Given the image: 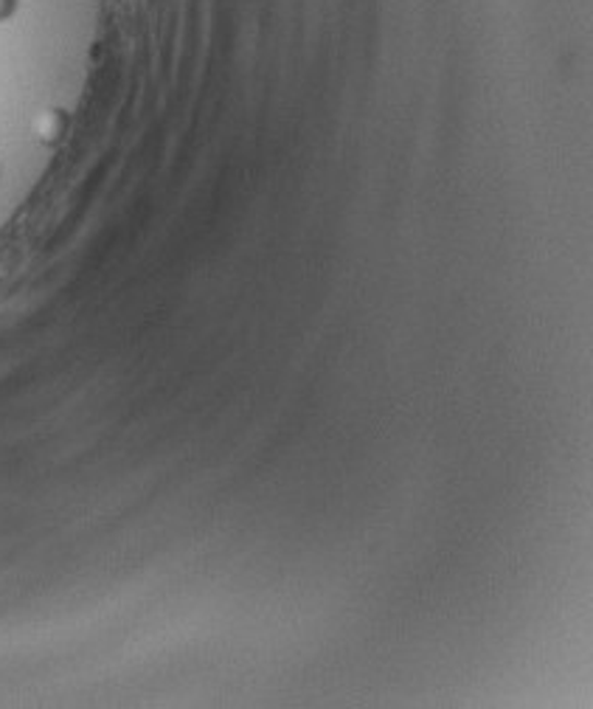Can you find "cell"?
Returning <instances> with one entry per match:
<instances>
[{
  "label": "cell",
  "instance_id": "1",
  "mask_svg": "<svg viewBox=\"0 0 593 709\" xmlns=\"http://www.w3.org/2000/svg\"><path fill=\"white\" fill-rule=\"evenodd\" d=\"M68 128H71V116L62 108H48L34 119V135H37V141L46 144V147L62 144V139L68 135Z\"/></svg>",
  "mask_w": 593,
  "mask_h": 709
},
{
  "label": "cell",
  "instance_id": "2",
  "mask_svg": "<svg viewBox=\"0 0 593 709\" xmlns=\"http://www.w3.org/2000/svg\"><path fill=\"white\" fill-rule=\"evenodd\" d=\"M17 12V0H0V23L9 21Z\"/></svg>",
  "mask_w": 593,
  "mask_h": 709
}]
</instances>
